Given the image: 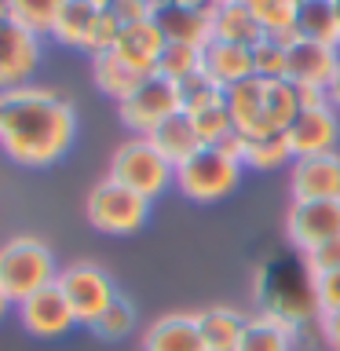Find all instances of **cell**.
Returning <instances> with one entry per match:
<instances>
[{
  "instance_id": "1",
  "label": "cell",
  "mask_w": 340,
  "mask_h": 351,
  "mask_svg": "<svg viewBox=\"0 0 340 351\" xmlns=\"http://www.w3.org/2000/svg\"><path fill=\"white\" fill-rule=\"evenodd\" d=\"M77 114L51 88L22 84L0 92V150L22 169H48L70 150Z\"/></svg>"
},
{
  "instance_id": "2",
  "label": "cell",
  "mask_w": 340,
  "mask_h": 351,
  "mask_svg": "<svg viewBox=\"0 0 340 351\" xmlns=\"http://www.w3.org/2000/svg\"><path fill=\"white\" fill-rule=\"evenodd\" d=\"M55 278L59 271H55V252L48 249V241L19 234L0 245V285L8 289L11 304H22L37 289H48Z\"/></svg>"
},
{
  "instance_id": "3",
  "label": "cell",
  "mask_w": 340,
  "mask_h": 351,
  "mask_svg": "<svg viewBox=\"0 0 340 351\" xmlns=\"http://www.w3.org/2000/svg\"><path fill=\"white\" fill-rule=\"evenodd\" d=\"M106 176L117 180V183H125L128 191L143 194L147 202L161 197L175 183V169L154 150V143L147 136H132V139L121 143V147L110 154Z\"/></svg>"
},
{
  "instance_id": "4",
  "label": "cell",
  "mask_w": 340,
  "mask_h": 351,
  "mask_svg": "<svg viewBox=\"0 0 340 351\" xmlns=\"http://www.w3.org/2000/svg\"><path fill=\"white\" fill-rule=\"evenodd\" d=\"M84 216L99 234H136L150 216V202L117 180H99L84 197Z\"/></svg>"
},
{
  "instance_id": "5",
  "label": "cell",
  "mask_w": 340,
  "mask_h": 351,
  "mask_svg": "<svg viewBox=\"0 0 340 351\" xmlns=\"http://www.w3.org/2000/svg\"><path fill=\"white\" fill-rule=\"evenodd\" d=\"M117 110H121V121H125V128L132 136H150L169 117L183 114V88L169 81L165 73H147L136 84V92L117 103Z\"/></svg>"
},
{
  "instance_id": "6",
  "label": "cell",
  "mask_w": 340,
  "mask_h": 351,
  "mask_svg": "<svg viewBox=\"0 0 340 351\" xmlns=\"http://www.w3.org/2000/svg\"><path fill=\"white\" fill-rule=\"evenodd\" d=\"M241 165L230 161L227 154H219L216 147H202L191 161H183L175 169V186L186 202H197V205H212V202H223V197L238 186L241 180Z\"/></svg>"
},
{
  "instance_id": "7",
  "label": "cell",
  "mask_w": 340,
  "mask_h": 351,
  "mask_svg": "<svg viewBox=\"0 0 340 351\" xmlns=\"http://www.w3.org/2000/svg\"><path fill=\"white\" fill-rule=\"evenodd\" d=\"M55 285L62 289L66 304H70V311L77 318V326H88V329H92L99 318L106 315V307L121 296L114 278H110L99 263H88V260H77V263H70V267H62Z\"/></svg>"
},
{
  "instance_id": "8",
  "label": "cell",
  "mask_w": 340,
  "mask_h": 351,
  "mask_svg": "<svg viewBox=\"0 0 340 351\" xmlns=\"http://www.w3.org/2000/svg\"><path fill=\"white\" fill-rule=\"evenodd\" d=\"M183 117L191 121V128L197 132V139L205 147H216L227 132H234V121H230V110H227V99L219 88H212L202 73L183 81Z\"/></svg>"
},
{
  "instance_id": "9",
  "label": "cell",
  "mask_w": 340,
  "mask_h": 351,
  "mask_svg": "<svg viewBox=\"0 0 340 351\" xmlns=\"http://www.w3.org/2000/svg\"><path fill=\"white\" fill-rule=\"evenodd\" d=\"M37 66H40V37L29 33L26 26H19L0 8V92L29 84Z\"/></svg>"
},
{
  "instance_id": "10",
  "label": "cell",
  "mask_w": 340,
  "mask_h": 351,
  "mask_svg": "<svg viewBox=\"0 0 340 351\" xmlns=\"http://www.w3.org/2000/svg\"><path fill=\"white\" fill-rule=\"evenodd\" d=\"M154 26L169 44H191L205 48L212 40V4L205 0H158Z\"/></svg>"
},
{
  "instance_id": "11",
  "label": "cell",
  "mask_w": 340,
  "mask_h": 351,
  "mask_svg": "<svg viewBox=\"0 0 340 351\" xmlns=\"http://www.w3.org/2000/svg\"><path fill=\"white\" fill-rule=\"evenodd\" d=\"M285 238L300 252L340 238V197L337 202H289L285 208Z\"/></svg>"
},
{
  "instance_id": "12",
  "label": "cell",
  "mask_w": 340,
  "mask_h": 351,
  "mask_svg": "<svg viewBox=\"0 0 340 351\" xmlns=\"http://www.w3.org/2000/svg\"><path fill=\"white\" fill-rule=\"evenodd\" d=\"M340 62V48L293 37L285 40V81L296 88H329Z\"/></svg>"
},
{
  "instance_id": "13",
  "label": "cell",
  "mask_w": 340,
  "mask_h": 351,
  "mask_svg": "<svg viewBox=\"0 0 340 351\" xmlns=\"http://www.w3.org/2000/svg\"><path fill=\"white\" fill-rule=\"evenodd\" d=\"M293 202H337L340 197V154H315L289 165Z\"/></svg>"
},
{
  "instance_id": "14",
  "label": "cell",
  "mask_w": 340,
  "mask_h": 351,
  "mask_svg": "<svg viewBox=\"0 0 340 351\" xmlns=\"http://www.w3.org/2000/svg\"><path fill=\"white\" fill-rule=\"evenodd\" d=\"M19 322L29 337L55 340V337L70 333L77 326V318H73L59 285H48V289H37L33 296H26V300L19 304Z\"/></svg>"
},
{
  "instance_id": "15",
  "label": "cell",
  "mask_w": 340,
  "mask_h": 351,
  "mask_svg": "<svg viewBox=\"0 0 340 351\" xmlns=\"http://www.w3.org/2000/svg\"><path fill=\"white\" fill-rule=\"evenodd\" d=\"M285 139L293 147V158H315V154H333L340 139V117L333 106L300 110L296 121L285 128Z\"/></svg>"
},
{
  "instance_id": "16",
  "label": "cell",
  "mask_w": 340,
  "mask_h": 351,
  "mask_svg": "<svg viewBox=\"0 0 340 351\" xmlns=\"http://www.w3.org/2000/svg\"><path fill=\"white\" fill-rule=\"evenodd\" d=\"M202 77L212 88H219V92L256 77V70H252V48L227 44V40H208L202 48Z\"/></svg>"
},
{
  "instance_id": "17",
  "label": "cell",
  "mask_w": 340,
  "mask_h": 351,
  "mask_svg": "<svg viewBox=\"0 0 340 351\" xmlns=\"http://www.w3.org/2000/svg\"><path fill=\"white\" fill-rule=\"evenodd\" d=\"M139 351H208L202 326H197V311H175L150 322L139 340Z\"/></svg>"
},
{
  "instance_id": "18",
  "label": "cell",
  "mask_w": 340,
  "mask_h": 351,
  "mask_svg": "<svg viewBox=\"0 0 340 351\" xmlns=\"http://www.w3.org/2000/svg\"><path fill=\"white\" fill-rule=\"evenodd\" d=\"M263 92H267V81H263V77H249V81H241V84L223 92L230 121H234V128L249 139L271 132L267 128V110H263Z\"/></svg>"
},
{
  "instance_id": "19",
  "label": "cell",
  "mask_w": 340,
  "mask_h": 351,
  "mask_svg": "<svg viewBox=\"0 0 340 351\" xmlns=\"http://www.w3.org/2000/svg\"><path fill=\"white\" fill-rule=\"evenodd\" d=\"M161 51H165V37L161 29L150 22H136V26H125L121 37L114 44V55L121 62H128L136 73H158V62H161Z\"/></svg>"
},
{
  "instance_id": "20",
  "label": "cell",
  "mask_w": 340,
  "mask_h": 351,
  "mask_svg": "<svg viewBox=\"0 0 340 351\" xmlns=\"http://www.w3.org/2000/svg\"><path fill=\"white\" fill-rule=\"evenodd\" d=\"M296 326L293 318L274 315V311H260L245 322V333L238 340V351H293L296 344Z\"/></svg>"
},
{
  "instance_id": "21",
  "label": "cell",
  "mask_w": 340,
  "mask_h": 351,
  "mask_svg": "<svg viewBox=\"0 0 340 351\" xmlns=\"http://www.w3.org/2000/svg\"><path fill=\"white\" fill-rule=\"evenodd\" d=\"M147 139L154 143V150H158L161 158L172 165V169H180L183 161H191L194 154L205 147V143L197 139V132L191 128V121H186L183 114H175V117L165 121V125H158Z\"/></svg>"
},
{
  "instance_id": "22",
  "label": "cell",
  "mask_w": 340,
  "mask_h": 351,
  "mask_svg": "<svg viewBox=\"0 0 340 351\" xmlns=\"http://www.w3.org/2000/svg\"><path fill=\"white\" fill-rule=\"evenodd\" d=\"M245 322L249 318L238 311V307H205L197 311V326H202V337H205V348L208 351H238V340L245 333Z\"/></svg>"
},
{
  "instance_id": "23",
  "label": "cell",
  "mask_w": 340,
  "mask_h": 351,
  "mask_svg": "<svg viewBox=\"0 0 340 351\" xmlns=\"http://www.w3.org/2000/svg\"><path fill=\"white\" fill-rule=\"evenodd\" d=\"M260 37H263V29H260V22L252 19V11L245 8V0H230V4L212 8V40L252 48Z\"/></svg>"
},
{
  "instance_id": "24",
  "label": "cell",
  "mask_w": 340,
  "mask_h": 351,
  "mask_svg": "<svg viewBox=\"0 0 340 351\" xmlns=\"http://www.w3.org/2000/svg\"><path fill=\"white\" fill-rule=\"evenodd\" d=\"M99 11H103V8H95L92 0H62L51 37L59 44H66V48H81L84 51L88 37H92V29L99 22Z\"/></svg>"
},
{
  "instance_id": "25",
  "label": "cell",
  "mask_w": 340,
  "mask_h": 351,
  "mask_svg": "<svg viewBox=\"0 0 340 351\" xmlns=\"http://www.w3.org/2000/svg\"><path fill=\"white\" fill-rule=\"evenodd\" d=\"M296 37L340 48V26H337L333 0H300V11H296Z\"/></svg>"
},
{
  "instance_id": "26",
  "label": "cell",
  "mask_w": 340,
  "mask_h": 351,
  "mask_svg": "<svg viewBox=\"0 0 340 351\" xmlns=\"http://www.w3.org/2000/svg\"><path fill=\"white\" fill-rule=\"evenodd\" d=\"M92 77H95V88L110 99H125L136 92V84L143 81V73H136L128 62H121L114 51H103V55H92Z\"/></svg>"
},
{
  "instance_id": "27",
  "label": "cell",
  "mask_w": 340,
  "mask_h": 351,
  "mask_svg": "<svg viewBox=\"0 0 340 351\" xmlns=\"http://www.w3.org/2000/svg\"><path fill=\"white\" fill-rule=\"evenodd\" d=\"M245 8L252 11V19L260 22L263 37H278V40L296 37V11H300V0H245Z\"/></svg>"
},
{
  "instance_id": "28",
  "label": "cell",
  "mask_w": 340,
  "mask_h": 351,
  "mask_svg": "<svg viewBox=\"0 0 340 351\" xmlns=\"http://www.w3.org/2000/svg\"><path fill=\"white\" fill-rule=\"evenodd\" d=\"M293 161H296V158H293V147H289V139H285V132H267V136L249 139L241 169L274 172V169H289Z\"/></svg>"
},
{
  "instance_id": "29",
  "label": "cell",
  "mask_w": 340,
  "mask_h": 351,
  "mask_svg": "<svg viewBox=\"0 0 340 351\" xmlns=\"http://www.w3.org/2000/svg\"><path fill=\"white\" fill-rule=\"evenodd\" d=\"M0 8L8 11L19 26H26L29 33H51L55 19H59L62 0H0Z\"/></svg>"
},
{
  "instance_id": "30",
  "label": "cell",
  "mask_w": 340,
  "mask_h": 351,
  "mask_svg": "<svg viewBox=\"0 0 340 351\" xmlns=\"http://www.w3.org/2000/svg\"><path fill=\"white\" fill-rule=\"evenodd\" d=\"M263 110H267V128L271 132H285L300 114V95H296V84L289 81H267V92H263Z\"/></svg>"
},
{
  "instance_id": "31",
  "label": "cell",
  "mask_w": 340,
  "mask_h": 351,
  "mask_svg": "<svg viewBox=\"0 0 340 351\" xmlns=\"http://www.w3.org/2000/svg\"><path fill=\"white\" fill-rule=\"evenodd\" d=\"M158 73H165L175 84L191 81V77L202 73V48H191V44H169V40H165Z\"/></svg>"
},
{
  "instance_id": "32",
  "label": "cell",
  "mask_w": 340,
  "mask_h": 351,
  "mask_svg": "<svg viewBox=\"0 0 340 351\" xmlns=\"http://www.w3.org/2000/svg\"><path fill=\"white\" fill-rule=\"evenodd\" d=\"M252 70L263 81H285V40L260 37L252 44Z\"/></svg>"
},
{
  "instance_id": "33",
  "label": "cell",
  "mask_w": 340,
  "mask_h": 351,
  "mask_svg": "<svg viewBox=\"0 0 340 351\" xmlns=\"http://www.w3.org/2000/svg\"><path fill=\"white\" fill-rule=\"evenodd\" d=\"M92 329H95V337H103V340H125L132 329H136V304L125 300V296H117Z\"/></svg>"
},
{
  "instance_id": "34",
  "label": "cell",
  "mask_w": 340,
  "mask_h": 351,
  "mask_svg": "<svg viewBox=\"0 0 340 351\" xmlns=\"http://www.w3.org/2000/svg\"><path fill=\"white\" fill-rule=\"evenodd\" d=\"M311 300H315V315L340 311V271L315 274L311 278Z\"/></svg>"
},
{
  "instance_id": "35",
  "label": "cell",
  "mask_w": 340,
  "mask_h": 351,
  "mask_svg": "<svg viewBox=\"0 0 340 351\" xmlns=\"http://www.w3.org/2000/svg\"><path fill=\"white\" fill-rule=\"evenodd\" d=\"M304 271L311 274H329V271H340V238H329L322 245L307 249L304 252Z\"/></svg>"
},
{
  "instance_id": "36",
  "label": "cell",
  "mask_w": 340,
  "mask_h": 351,
  "mask_svg": "<svg viewBox=\"0 0 340 351\" xmlns=\"http://www.w3.org/2000/svg\"><path fill=\"white\" fill-rule=\"evenodd\" d=\"M121 22L110 15V11H99V22H95V29H92V37H88V55H103V51H114V44L121 37Z\"/></svg>"
},
{
  "instance_id": "37",
  "label": "cell",
  "mask_w": 340,
  "mask_h": 351,
  "mask_svg": "<svg viewBox=\"0 0 340 351\" xmlns=\"http://www.w3.org/2000/svg\"><path fill=\"white\" fill-rule=\"evenodd\" d=\"M158 0H110V15H114L121 26H136V22H150Z\"/></svg>"
},
{
  "instance_id": "38",
  "label": "cell",
  "mask_w": 340,
  "mask_h": 351,
  "mask_svg": "<svg viewBox=\"0 0 340 351\" xmlns=\"http://www.w3.org/2000/svg\"><path fill=\"white\" fill-rule=\"evenodd\" d=\"M245 147H249V136H241L238 128H234V132H227V136L216 143V150H219V154H227V158H230V161H238V165L245 161Z\"/></svg>"
},
{
  "instance_id": "39",
  "label": "cell",
  "mask_w": 340,
  "mask_h": 351,
  "mask_svg": "<svg viewBox=\"0 0 340 351\" xmlns=\"http://www.w3.org/2000/svg\"><path fill=\"white\" fill-rule=\"evenodd\" d=\"M318 329H322V340L333 351H340V311L333 315H318Z\"/></svg>"
},
{
  "instance_id": "40",
  "label": "cell",
  "mask_w": 340,
  "mask_h": 351,
  "mask_svg": "<svg viewBox=\"0 0 340 351\" xmlns=\"http://www.w3.org/2000/svg\"><path fill=\"white\" fill-rule=\"evenodd\" d=\"M326 95H329V106H333V110H340V62H337V73H333V81H329Z\"/></svg>"
},
{
  "instance_id": "41",
  "label": "cell",
  "mask_w": 340,
  "mask_h": 351,
  "mask_svg": "<svg viewBox=\"0 0 340 351\" xmlns=\"http://www.w3.org/2000/svg\"><path fill=\"white\" fill-rule=\"evenodd\" d=\"M8 307H11V296H8V289H4V285H0V318L8 315Z\"/></svg>"
},
{
  "instance_id": "42",
  "label": "cell",
  "mask_w": 340,
  "mask_h": 351,
  "mask_svg": "<svg viewBox=\"0 0 340 351\" xmlns=\"http://www.w3.org/2000/svg\"><path fill=\"white\" fill-rule=\"evenodd\" d=\"M92 4H95V8H103V11H106V8H110V0H92Z\"/></svg>"
},
{
  "instance_id": "43",
  "label": "cell",
  "mask_w": 340,
  "mask_h": 351,
  "mask_svg": "<svg viewBox=\"0 0 340 351\" xmlns=\"http://www.w3.org/2000/svg\"><path fill=\"white\" fill-rule=\"evenodd\" d=\"M205 4H212V8H216V4H230V0H205Z\"/></svg>"
},
{
  "instance_id": "44",
  "label": "cell",
  "mask_w": 340,
  "mask_h": 351,
  "mask_svg": "<svg viewBox=\"0 0 340 351\" xmlns=\"http://www.w3.org/2000/svg\"><path fill=\"white\" fill-rule=\"evenodd\" d=\"M333 8H337V26H340V0H333Z\"/></svg>"
}]
</instances>
